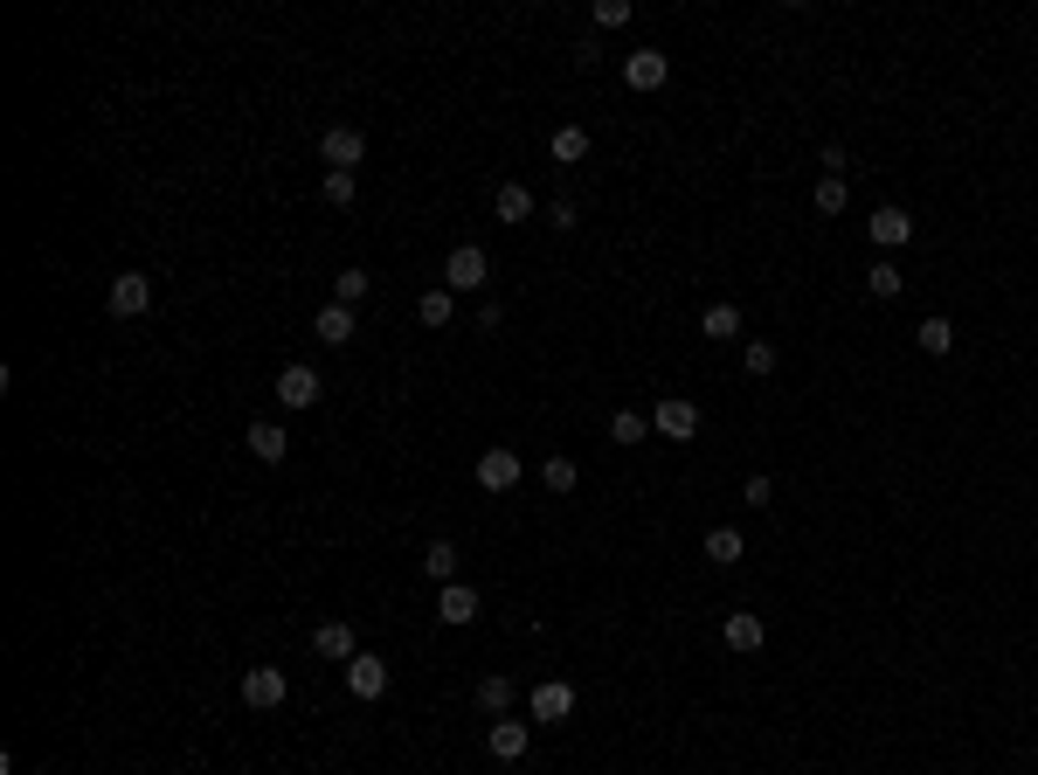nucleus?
I'll return each instance as SVG.
<instances>
[{"mask_svg": "<svg viewBox=\"0 0 1038 775\" xmlns=\"http://www.w3.org/2000/svg\"><path fill=\"white\" fill-rule=\"evenodd\" d=\"M318 160H326V174H353V166L367 160V132L326 125V132H318Z\"/></svg>", "mask_w": 1038, "mask_h": 775, "instance_id": "nucleus-1", "label": "nucleus"}, {"mask_svg": "<svg viewBox=\"0 0 1038 775\" xmlns=\"http://www.w3.org/2000/svg\"><path fill=\"white\" fill-rule=\"evenodd\" d=\"M651 437H665V443H692V437H700V409H692L686 395H665V402L651 409Z\"/></svg>", "mask_w": 1038, "mask_h": 775, "instance_id": "nucleus-2", "label": "nucleus"}, {"mask_svg": "<svg viewBox=\"0 0 1038 775\" xmlns=\"http://www.w3.org/2000/svg\"><path fill=\"white\" fill-rule=\"evenodd\" d=\"M526 707H534L540 727H561V721H575V686L568 678H540V686L526 692Z\"/></svg>", "mask_w": 1038, "mask_h": 775, "instance_id": "nucleus-3", "label": "nucleus"}, {"mask_svg": "<svg viewBox=\"0 0 1038 775\" xmlns=\"http://www.w3.org/2000/svg\"><path fill=\"white\" fill-rule=\"evenodd\" d=\"M485 277H492V257H485L478 242H458L450 263H443V285L450 291H485Z\"/></svg>", "mask_w": 1038, "mask_h": 775, "instance_id": "nucleus-4", "label": "nucleus"}, {"mask_svg": "<svg viewBox=\"0 0 1038 775\" xmlns=\"http://www.w3.org/2000/svg\"><path fill=\"white\" fill-rule=\"evenodd\" d=\"M285 692H291V678L277 665H250V672H242V707L271 713V707H285Z\"/></svg>", "mask_w": 1038, "mask_h": 775, "instance_id": "nucleus-5", "label": "nucleus"}, {"mask_svg": "<svg viewBox=\"0 0 1038 775\" xmlns=\"http://www.w3.org/2000/svg\"><path fill=\"white\" fill-rule=\"evenodd\" d=\"M520 478H526V464H520L513 443H492V450L478 458V485H485V491H513Z\"/></svg>", "mask_w": 1038, "mask_h": 775, "instance_id": "nucleus-6", "label": "nucleus"}, {"mask_svg": "<svg viewBox=\"0 0 1038 775\" xmlns=\"http://www.w3.org/2000/svg\"><path fill=\"white\" fill-rule=\"evenodd\" d=\"M111 312H118V318L153 312V277H146V271H118V277H111Z\"/></svg>", "mask_w": 1038, "mask_h": 775, "instance_id": "nucleus-7", "label": "nucleus"}, {"mask_svg": "<svg viewBox=\"0 0 1038 775\" xmlns=\"http://www.w3.org/2000/svg\"><path fill=\"white\" fill-rule=\"evenodd\" d=\"M665 77H672V55L665 49H630V55H623V84H630V90H658Z\"/></svg>", "mask_w": 1038, "mask_h": 775, "instance_id": "nucleus-8", "label": "nucleus"}, {"mask_svg": "<svg viewBox=\"0 0 1038 775\" xmlns=\"http://www.w3.org/2000/svg\"><path fill=\"white\" fill-rule=\"evenodd\" d=\"M312 651L333 658V665H353V658H361V645H353V623H339V616L318 623V630H312Z\"/></svg>", "mask_w": 1038, "mask_h": 775, "instance_id": "nucleus-9", "label": "nucleus"}, {"mask_svg": "<svg viewBox=\"0 0 1038 775\" xmlns=\"http://www.w3.org/2000/svg\"><path fill=\"white\" fill-rule=\"evenodd\" d=\"M478 610H485V602H478V589H471V582H450V589H437V616L450 623V630H464Z\"/></svg>", "mask_w": 1038, "mask_h": 775, "instance_id": "nucleus-10", "label": "nucleus"}, {"mask_svg": "<svg viewBox=\"0 0 1038 775\" xmlns=\"http://www.w3.org/2000/svg\"><path fill=\"white\" fill-rule=\"evenodd\" d=\"M277 402H285V409H318V374L291 361L285 374H277Z\"/></svg>", "mask_w": 1038, "mask_h": 775, "instance_id": "nucleus-11", "label": "nucleus"}, {"mask_svg": "<svg viewBox=\"0 0 1038 775\" xmlns=\"http://www.w3.org/2000/svg\"><path fill=\"white\" fill-rule=\"evenodd\" d=\"M347 692H353V699H382V692H388V665H382L374 651H361V658L347 665Z\"/></svg>", "mask_w": 1038, "mask_h": 775, "instance_id": "nucleus-12", "label": "nucleus"}, {"mask_svg": "<svg viewBox=\"0 0 1038 775\" xmlns=\"http://www.w3.org/2000/svg\"><path fill=\"white\" fill-rule=\"evenodd\" d=\"M526 741H534V727H526V721H492V727H485V748H492L499 762H520Z\"/></svg>", "mask_w": 1038, "mask_h": 775, "instance_id": "nucleus-13", "label": "nucleus"}, {"mask_svg": "<svg viewBox=\"0 0 1038 775\" xmlns=\"http://www.w3.org/2000/svg\"><path fill=\"white\" fill-rule=\"evenodd\" d=\"M873 242H879V250L914 242V215H908V208H873Z\"/></svg>", "mask_w": 1038, "mask_h": 775, "instance_id": "nucleus-14", "label": "nucleus"}, {"mask_svg": "<svg viewBox=\"0 0 1038 775\" xmlns=\"http://www.w3.org/2000/svg\"><path fill=\"white\" fill-rule=\"evenodd\" d=\"M242 443H250L257 464H285V450H291V437L277 423H250V437H242Z\"/></svg>", "mask_w": 1038, "mask_h": 775, "instance_id": "nucleus-15", "label": "nucleus"}, {"mask_svg": "<svg viewBox=\"0 0 1038 775\" xmlns=\"http://www.w3.org/2000/svg\"><path fill=\"white\" fill-rule=\"evenodd\" d=\"M721 637H727V651H762V637H768V623H762V616H754V610H734V616H727V630H721Z\"/></svg>", "mask_w": 1038, "mask_h": 775, "instance_id": "nucleus-16", "label": "nucleus"}, {"mask_svg": "<svg viewBox=\"0 0 1038 775\" xmlns=\"http://www.w3.org/2000/svg\"><path fill=\"white\" fill-rule=\"evenodd\" d=\"M423 575L437 582V589H450V582H458V547H450V540H429V547H423Z\"/></svg>", "mask_w": 1038, "mask_h": 775, "instance_id": "nucleus-17", "label": "nucleus"}, {"mask_svg": "<svg viewBox=\"0 0 1038 775\" xmlns=\"http://www.w3.org/2000/svg\"><path fill=\"white\" fill-rule=\"evenodd\" d=\"M415 318H423V326H450V318H458V291H450V285L423 291V298H415Z\"/></svg>", "mask_w": 1038, "mask_h": 775, "instance_id": "nucleus-18", "label": "nucleus"}, {"mask_svg": "<svg viewBox=\"0 0 1038 775\" xmlns=\"http://www.w3.org/2000/svg\"><path fill=\"white\" fill-rule=\"evenodd\" d=\"M492 215H499V222H534V195H526L520 180H505L499 195H492Z\"/></svg>", "mask_w": 1038, "mask_h": 775, "instance_id": "nucleus-19", "label": "nucleus"}, {"mask_svg": "<svg viewBox=\"0 0 1038 775\" xmlns=\"http://www.w3.org/2000/svg\"><path fill=\"white\" fill-rule=\"evenodd\" d=\"M326 347H347L353 339V305H318V326H312Z\"/></svg>", "mask_w": 1038, "mask_h": 775, "instance_id": "nucleus-20", "label": "nucleus"}, {"mask_svg": "<svg viewBox=\"0 0 1038 775\" xmlns=\"http://www.w3.org/2000/svg\"><path fill=\"white\" fill-rule=\"evenodd\" d=\"M505 707H513V678H478V713L485 721H505Z\"/></svg>", "mask_w": 1038, "mask_h": 775, "instance_id": "nucleus-21", "label": "nucleus"}, {"mask_svg": "<svg viewBox=\"0 0 1038 775\" xmlns=\"http://www.w3.org/2000/svg\"><path fill=\"white\" fill-rule=\"evenodd\" d=\"M700 333L706 339H741V305H727V298H721V305H706L700 312Z\"/></svg>", "mask_w": 1038, "mask_h": 775, "instance_id": "nucleus-22", "label": "nucleus"}, {"mask_svg": "<svg viewBox=\"0 0 1038 775\" xmlns=\"http://www.w3.org/2000/svg\"><path fill=\"white\" fill-rule=\"evenodd\" d=\"M741 554H748V540L734 534V526H713V534H706V561H713V568H734Z\"/></svg>", "mask_w": 1038, "mask_h": 775, "instance_id": "nucleus-23", "label": "nucleus"}, {"mask_svg": "<svg viewBox=\"0 0 1038 775\" xmlns=\"http://www.w3.org/2000/svg\"><path fill=\"white\" fill-rule=\"evenodd\" d=\"M914 347H921V353H935V361H941V353L955 347V326H949V318H921V326H914Z\"/></svg>", "mask_w": 1038, "mask_h": 775, "instance_id": "nucleus-24", "label": "nucleus"}, {"mask_svg": "<svg viewBox=\"0 0 1038 775\" xmlns=\"http://www.w3.org/2000/svg\"><path fill=\"white\" fill-rule=\"evenodd\" d=\"M547 153H554L561 166H575V160H589V132H581V125H561V132H554V146H547Z\"/></svg>", "mask_w": 1038, "mask_h": 775, "instance_id": "nucleus-25", "label": "nucleus"}, {"mask_svg": "<svg viewBox=\"0 0 1038 775\" xmlns=\"http://www.w3.org/2000/svg\"><path fill=\"white\" fill-rule=\"evenodd\" d=\"M645 437H651V415H637V409L610 415V443H645Z\"/></svg>", "mask_w": 1038, "mask_h": 775, "instance_id": "nucleus-26", "label": "nucleus"}, {"mask_svg": "<svg viewBox=\"0 0 1038 775\" xmlns=\"http://www.w3.org/2000/svg\"><path fill=\"white\" fill-rule=\"evenodd\" d=\"M865 291H873V298H900V291H908V277H900V263H886V257H879L873 271H865Z\"/></svg>", "mask_w": 1038, "mask_h": 775, "instance_id": "nucleus-27", "label": "nucleus"}, {"mask_svg": "<svg viewBox=\"0 0 1038 775\" xmlns=\"http://www.w3.org/2000/svg\"><path fill=\"white\" fill-rule=\"evenodd\" d=\"M367 285H374L367 271H339V277H333V305H361Z\"/></svg>", "mask_w": 1038, "mask_h": 775, "instance_id": "nucleus-28", "label": "nucleus"}, {"mask_svg": "<svg viewBox=\"0 0 1038 775\" xmlns=\"http://www.w3.org/2000/svg\"><path fill=\"white\" fill-rule=\"evenodd\" d=\"M845 201H852V187H845L838 174L817 180V215H845Z\"/></svg>", "mask_w": 1038, "mask_h": 775, "instance_id": "nucleus-29", "label": "nucleus"}, {"mask_svg": "<svg viewBox=\"0 0 1038 775\" xmlns=\"http://www.w3.org/2000/svg\"><path fill=\"white\" fill-rule=\"evenodd\" d=\"M540 485L547 491H575V458H547L540 464Z\"/></svg>", "mask_w": 1038, "mask_h": 775, "instance_id": "nucleus-30", "label": "nucleus"}, {"mask_svg": "<svg viewBox=\"0 0 1038 775\" xmlns=\"http://www.w3.org/2000/svg\"><path fill=\"white\" fill-rule=\"evenodd\" d=\"M741 361H748L754 382H762V374H776V347H768V339H748V353H741Z\"/></svg>", "mask_w": 1038, "mask_h": 775, "instance_id": "nucleus-31", "label": "nucleus"}, {"mask_svg": "<svg viewBox=\"0 0 1038 775\" xmlns=\"http://www.w3.org/2000/svg\"><path fill=\"white\" fill-rule=\"evenodd\" d=\"M353 195H361V180H353V174H326V201L333 208H353Z\"/></svg>", "mask_w": 1038, "mask_h": 775, "instance_id": "nucleus-32", "label": "nucleus"}, {"mask_svg": "<svg viewBox=\"0 0 1038 775\" xmlns=\"http://www.w3.org/2000/svg\"><path fill=\"white\" fill-rule=\"evenodd\" d=\"M741 499L754 505V513H762V505H768V499H776V485H768V471H754V478L741 485Z\"/></svg>", "mask_w": 1038, "mask_h": 775, "instance_id": "nucleus-33", "label": "nucleus"}, {"mask_svg": "<svg viewBox=\"0 0 1038 775\" xmlns=\"http://www.w3.org/2000/svg\"><path fill=\"white\" fill-rule=\"evenodd\" d=\"M623 22H630V0H602L596 8V28H623Z\"/></svg>", "mask_w": 1038, "mask_h": 775, "instance_id": "nucleus-34", "label": "nucleus"}, {"mask_svg": "<svg viewBox=\"0 0 1038 775\" xmlns=\"http://www.w3.org/2000/svg\"><path fill=\"white\" fill-rule=\"evenodd\" d=\"M547 229L568 236V229H575V201H547Z\"/></svg>", "mask_w": 1038, "mask_h": 775, "instance_id": "nucleus-35", "label": "nucleus"}, {"mask_svg": "<svg viewBox=\"0 0 1038 775\" xmlns=\"http://www.w3.org/2000/svg\"><path fill=\"white\" fill-rule=\"evenodd\" d=\"M817 166H824V174H838V180H845V146H824V153H817Z\"/></svg>", "mask_w": 1038, "mask_h": 775, "instance_id": "nucleus-36", "label": "nucleus"}, {"mask_svg": "<svg viewBox=\"0 0 1038 775\" xmlns=\"http://www.w3.org/2000/svg\"><path fill=\"white\" fill-rule=\"evenodd\" d=\"M499 326H505V312L492 305V298H485V305H478V333H499Z\"/></svg>", "mask_w": 1038, "mask_h": 775, "instance_id": "nucleus-37", "label": "nucleus"}, {"mask_svg": "<svg viewBox=\"0 0 1038 775\" xmlns=\"http://www.w3.org/2000/svg\"><path fill=\"white\" fill-rule=\"evenodd\" d=\"M35 775H42V768H35Z\"/></svg>", "mask_w": 1038, "mask_h": 775, "instance_id": "nucleus-38", "label": "nucleus"}]
</instances>
